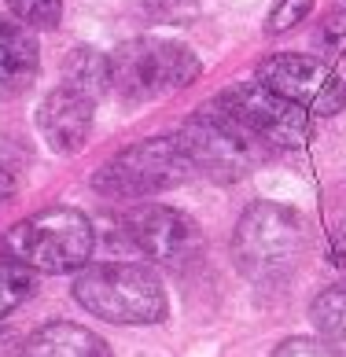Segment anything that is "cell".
Returning a JSON list of instances; mask_svg holds the SVG:
<instances>
[{
	"mask_svg": "<svg viewBox=\"0 0 346 357\" xmlns=\"http://www.w3.org/2000/svg\"><path fill=\"white\" fill-rule=\"evenodd\" d=\"M317 45L331 56H346V11H336V15H328V22L321 26V33H317Z\"/></svg>",
	"mask_w": 346,
	"mask_h": 357,
	"instance_id": "obj_19",
	"label": "cell"
},
{
	"mask_svg": "<svg viewBox=\"0 0 346 357\" xmlns=\"http://www.w3.org/2000/svg\"><path fill=\"white\" fill-rule=\"evenodd\" d=\"M74 298L85 313L111 324H158L170 310L163 280L137 261L85 266L74 280Z\"/></svg>",
	"mask_w": 346,
	"mask_h": 357,
	"instance_id": "obj_2",
	"label": "cell"
},
{
	"mask_svg": "<svg viewBox=\"0 0 346 357\" xmlns=\"http://www.w3.org/2000/svg\"><path fill=\"white\" fill-rule=\"evenodd\" d=\"M214 103L232 114L243 129H250L265 148H302L313 137V122L302 107H295L291 100L276 96L273 89H265L262 82L255 85H229L221 89Z\"/></svg>",
	"mask_w": 346,
	"mask_h": 357,
	"instance_id": "obj_8",
	"label": "cell"
},
{
	"mask_svg": "<svg viewBox=\"0 0 346 357\" xmlns=\"http://www.w3.org/2000/svg\"><path fill=\"white\" fill-rule=\"evenodd\" d=\"M22 357H114L96 332L74 321H52L26 339Z\"/></svg>",
	"mask_w": 346,
	"mask_h": 357,
	"instance_id": "obj_12",
	"label": "cell"
},
{
	"mask_svg": "<svg viewBox=\"0 0 346 357\" xmlns=\"http://www.w3.org/2000/svg\"><path fill=\"white\" fill-rule=\"evenodd\" d=\"M96 247L92 221L74 206H48L15 221L4 232V255L33 273H77Z\"/></svg>",
	"mask_w": 346,
	"mask_h": 357,
	"instance_id": "obj_3",
	"label": "cell"
},
{
	"mask_svg": "<svg viewBox=\"0 0 346 357\" xmlns=\"http://www.w3.org/2000/svg\"><path fill=\"white\" fill-rule=\"evenodd\" d=\"M310 11H313V0H280V4L273 8L269 22H265V30H269V33H284V30H291V26H299Z\"/></svg>",
	"mask_w": 346,
	"mask_h": 357,
	"instance_id": "obj_18",
	"label": "cell"
},
{
	"mask_svg": "<svg viewBox=\"0 0 346 357\" xmlns=\"http://www.w3.org/2000/svg\"><path fill=\"white\" fill-rule=\"evenodd\" d=\"M63 85L82 92L96 103L103 92H111V56H103L96 48H74L70 56L63 59Z\"/></svg>",
	"mask_w": 346,
	"mask_h": 357,
	"instance_id": "obj_13",
	"label": "cell"
},
{
	"mask_svg": "<svg viewBox=\"0 0 346 357\" xmlns=\"http://www.w3.org/2000/svg\"><path fill=\"white\" fill-rule=\"evenodd\" d=\"M8 8L15 11V19L37 30H56L63 19V0H8Z\"/></svg>",
	"mask_w": 346,
	"mask_h": 357,
	"instance_id": "obj_16",
	"label": "cell"
},
{
	"mask_svg": "<svg viewBox=\"0 0 346 357\" xmlns=\"http://www.w3.org/2000/svg\"><path fill=\"white\" fill-rule=\"evenodd\" d=\"M255 77L273 89L276 96L291 100L295 107H302L306 114L317 118H331L346 107V82L328 67L321 56H306V52H276L265 56Z\"/></svg>",
	"mask_w": 346,
	"mask_h": 357,
	"instance_id": "obj_7",
	"label": "cell"
},
{
	"mask_svg": "<svg viewBox=\"0 0 346 357\" xmlns=\"http://www.w3.org/2000/svg\"><path fill=\"white\" fill-rule=\"evenodd\" d=\"M273 357H343L331 342L324 339H313V335H295V339H284L280 347L273 350Z\"/></svg>",
	"mask_w": 346,
	"mask_h": 357,
	"instance_id": "obj_17",
	"label": "cell"
},
{
	"mask_svg": "<svg viewBox=\"0 0 346 357\" xmlns=\"http://www.w3.org/2000/svg\"><path fill=\"white\" fill-rule=\"evenodd\" d=\"M114 236L118 243L133 247L137 255L151 258V261H188L203 236H199V225L181 214L173 206H133L126 214L114 218Z\"/></svg>",
	"mask_w": 346,
	"mask_h": 357,
	"instance_id": "obj_9",
	"label": "cell"
},
{
	"mask_svg": "<svg viewBox=\"0 0 346 357\" xmlns=\"http://www.w3.org/2000/svg\"><path fill=\"white\" fill-rule=\"evenodd\" d=\"M177 144L184 148L195 174L218 184H232L247 177L265 158V144L250 129L239 126L232 114H225L214 100L203 111L184 118V126L177 129Z\"/></svg>",
	"mask_w": 346,
	"mask_h": 357,
	"instance_id": "obj_4",
	"label": "cell"
},
{
	"mask_svg": "<svg viewBox=\"0 0 346 357\" xmlns=\"http://www.w3.org/2000/svg\"><path fill=\"white\" fill-rule=\"evenodd\" d=\"M192 177L195 169L177 137H151L111 155L92 174V188L100 195H118V199H144V195L181 188Z\"/></svg>",
	"mask_w": 346,
	"mask_h": 357,
	"instance_id": "obj_6",
	"label": "cell"
},
{
	"mask_svg": "<svg viewBox=\"0 0 346 357\" xmlns=\"http://www.w3.org/2000/svg\"><path fill=\"white\" fill-rule=\"evenodd\" d=\"M310 250V225L295 206L250 203L232 232V258L255 284H276L299 269Z\"/></svg>",
	"mask_w": 346,
	"mask_h": 357,
	"instance_id": "obj_1",
	"label": "cell"
},
{
	"mask_svg": "<svg viewBox=\"0 0 346 357\" xmlns=\"http://www.w3.org/2000/svg\"><path fill=\"white\" fill-rule=\"evenodd\" d=\"M203 74L199 56L166 37H137L111 52V82L126 100H158L188 89Z\"/></svg>",
	"mask_w": 346,
	"mask_h": 357,
	"instance_id": "obj_5",
	"label": "cell"
},
{
	"mask_svg": "<svg viewBox=\"0 0 346 357\" xmlns=\"http://www.w3.org/2000/svg\"><path fill=\"white\" fill-rule=\"evenodd\" d=\"M37 129H41V137L52 151H59V155L82 151L92 133V100L59 85L37 107Z\"/></svg>",
	"mask_w": 346,
	"mask_h": 357,
	"instance_id": "obj_10",
	"label": "cell"
},
{
	"mask_svg": "<svg viewBox=\"0 0 346 357\" xmlns=\"http://www.w3.org/2000/svg\"><path fill=\"white\" fill-rule=\"evenodd\" d=\"M41 70V45L33 26L22 19H0V96L15 100L37 82Z\"/></svg>",
	"mask_w": 346,
	"mask_h": 357,
	"instance_id": "obj_11",
	"label": "cell"
},
{
	"mask_svg": "<svg viewBox=\"0 0 346 357\" xmlns=\"http://www.w3.org/2000/svg\"><path fill=\"white\" fill-rule=\"evenodd\" d=\"M331 261H336L339 269H346V229L336 236V243H331Z\"/></svg>",
	"mask_w": 346,
	"mask_h": 357,
	"instance_id": "obj_21",
	"label": "cell"
},
{
	"mask_svg": "<svg viewBox=\"0 0 346 357\" xmlns=\"http://www.w3.org/2000/svg\"><path fill=\"white\" fill-rule=\"evenodd\" d=\"M310 321L321 335L346 342V280L324 287L310 306Z\"/></svg>",
	"mask_w": 346,
	"mask_h": 357,
	"instance_id": "obj_15",
	"label": "cell"
},
{
	"mask_svg": "<svg viewBox=\"0 0 346 357\" xmlns=\"http://www.w3.org/2000/svg\"><path fill=\"white\" fill-rule=\"evenodd\" d=\"M19 188V158L0 151V203H8Z\"/></svg>",
	"mask_w": 346,
	"mask_h": 357,
	"instance_id": "obj_20",
	"label": "cell"
},
{
	"mask_svg": "<svg viewBox=\"0 0 346 357\" xmlns=\"http://www.w3.org/2000/svg\"><path fill=\"white\" fill-rule=\"evenodd\" d=\"M33 291H37L33 269L0 250V321H4L8 313H15L22 302L33 295Z\"/></svg>",
	"mask_w": 346,
	"mask_h": 357,
	"instance_id": "obj_14",
	"label": "cell"
}]
</instances>
